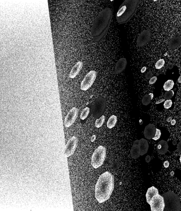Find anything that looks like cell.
Returning <instances> with one entry per match:
<instances>
[{"mask_svg": "<svg viewBox=\"0 0 181 211\" xmlns=\"http://www.w3.org/2000/svg\"><path fill=\"white\" fill-rule=\"evenodd\" d=\"M112 18V11L110 8L103 10L99 14L91 28V34L93 42L99 43L105 38Z\"/></svg>", "mask_w": 181, "mask_h": 211, "instance_id": "obj_1", "label": "cell"}, {"mask_svg": "<svg viewBox=\"0 0 181 211\" xmlns=\"http://www.w3.org/2000/svg\"><path fill=\"white\" fill-rule=\"evenodd\" d=\"M114 187V176L108 171L102 174L99 177L95 186V198L98 202L103 203L109 200Z\"/></svg>", "mask_w": 181, "mask_h": 211, "instance_id": "obj_2", "label": "cell"}, {"mask_svg": "<svg viewBox=\"0 0 181 211\" xmlns=\"http://www.w3.org/2000/svg\"><path fill=\"white\" fill-rule=\"evenodd\" d=\"M139 1L126 0L120 6L116 18L119 24H125L130 20L137 11Z\"/></svg>", "mask_w": 181, "mask_h": 211, "instance_id": "obj_3", "label": "cell"}, {"mask_svg": "<svg viewBox=\"0 0 181 211\" xmlns=\"http://www.w3.org/2000/svg\"><path fill=\"white\" fill-rule=\"evenodd\" d=\"M164 199L165 208L164 211H179L181 209V204L179 198L176 194L172 191L163 194Z\"/></svg>", "mask_w": 181, "mask_h": 211, "instance_id": "obj_4", "label": "cell"}, {"mask_svg": "<svg viewBox=\"0 0 181 211\" xmlns=\"http://www.w3.org/2000/svg\"><path fill=\"white\" fill-rule=\"evenodd\" d=\"M106 156V149L100 146L96 149L91 158V165L95 168H97L103 164Z\"/></svg>", "mask_w": 181, "mask_h": 211, "instance_id": "obj_5", "label": "cell"}, {"mask_svg": "<svg viewBox=\"0 0 181 211\" xmlns=\"http://www.w3.org/2000/svg\"><path fill=\"white\" fill-rule=\"evenodd\" d=\"M106 99L99 98L92 106L91 113L94 118L98 119L102 116L106 110Z\"/></svg>", "mask_w": 181, "mask_h": 211, "instance_id": "obj_6", "label": "cell"}, {"mask_svg": "<svg viewBox=\"0 0 181 211\" xmlns=\"http://www.w3.org/2000/svg\"><path fill=\"white\" fill-rule=\"evenodd\" d=\"M149 204L152 211H163L165 208L164 198L158 194L155 195L150 200Z\"/></svg>", "mask_w": 181, "mask_h": 211, "instance_id": "obj_7", "label": "cell"}, {"mask_svg": "<svg viewBox=\"0 0 181 211\" xmlns=\"http://www.w3.org/2000/svg\"><path fill=\"white\" fill-rule=\"evenodd\" d=\"M97 73L95 71H92L86 74L82 81L80 88L82 90L86 91L92 86L96 78Z\"/></svg>", "mask_w": 181, "mask_h": 211, "instance_id": "obj_8", "label": "cell"}, {"mask_svg": "<svg viewBox=\"0 0 181 211\" xmlns=\"http://www.w3.org/2000/svg\"><path fill=\"white\" fill-rule=\"evenodd\" d=\"M78 109L76 108H73L69 111L64 122V126L66 127H69L75 122L78 116Z\"/></svg>", "mask_w": 181, "mask_h": 211, "instance_id": "obj_9", "label": "cell"}, {"mask_svg": "<svg viewBox=\"0 0 181 211\" xmlns=\"http://www.w3.org/2000/svg\"><path fill=\"white\" fill-rule=\"evenodd\" d=\"M78 143V139L75 136H73L69 140L66 148L65 154L67 157H69L73 154L77 146Z\"/></svg>", "mask_w": 181, "mask_h": 211, "instance_id": "obj_10", "label": "cell"}, {"mask_svg": "<svg viewBox=\"0 0 181 211\" xmlns=\"http://www.w3.org/2000/svg\"><path fill=\"white\" fill-rule=\"evenodd\" d=\"M151 36V33L150 31L145 30L141 33L138 36L137 44L138 46L143 47L145 46L150 41Z\"/></svg>", "mask_w": 181, "mask_h": 211, "instance_id": "obj_11", "label": "cell"}, {"mask_svg": "<svg viewBox=\"0 0 181 211\" xmlns=\"http://www.w3.org/2000/svg\"><path fill=\"white\" fill-rule=\"evenodd\" d=\"M155 126L152 124H149L145 127L144 134L146 138L151 140L154 137L156 132Z\"/></svg>", "mask_w": 181, "mask_h": 211, "instance_id": "obj_12", "label": "cell"}, {"mask_svg": "<svg viewBox=\"0 0 181 211\" xmlns=\"http://www.w3.org/2000/svg\"><path fill=\"white\" fill-rule=\"evenodd\" d=\"M181 44V36L178 33L176 34L170 40L168 44L169 48L172 49L177 48Z\"/></svg>", "mask_w": 181, "mask_h": 211, "instance_id": "obj_13", "label": "cell"}, {"mask_svg": "<svg viewBox=\"0 0 181 211\" xmlns=\"http://www.w3.org/2000/svg\"><path fill=\"white\" fill-rule=\"evenodd\" d=\"M127 63V60L125 58H122L119 59L115 67V73L119 74L122 73L125 69Z\"/></svg>", "mask_w": 181, "mask_h": 211, "instance_id": "obj_14", "label": "cell"}, {"mask_svg": "<svg viewBox=\"0 0 181 211\" xmlns=\"http://www.w3.org/2000/svg\"><path fill=\"white\" fill-rule=\"evenodd\" d=\"M131 157L134 159H136L140 155V148L138 140H136L134 142L133 145L131 150Z\"/></svg>", "mask_w": 181, "mask_h": 211, "instance_id": "obj_15", "label": "cell"}, {"mask_svg": "<svg viewBox=\"0 0 181 211\" xmlns=\"http://www.w3.org/2000/svg\"><path fill=\"white\" fill-rule=\"evenodd\" d=\"M168 144L166 141L162 140L158 142L157 145V149L158 153L161 155H164L168 151Z\"/></svg>", "mask_w": 181, "mask_h": 211, "instance_id": "obj_16", "label": "cell"}, {"mask_svg": "<svg viewBox=\"0 0 181 211\" xmlns=\"http://www.w3.org/2000/svg\"><path fill=\"white\" fill-rule=\"evenodd\" d=\"M83 62L79 61L74 66L69 74V77L74 78L78 75L83 67Z\"/></svg>", "mask_w": 181, "mask_h": 211, "instance_id": "obj_17", "label": "cell"}, {"mask_svg": "<svg viewBox=\"0 0 181 211\" xmlns=\"http://www.w3.org/2000/svg\"><path fill=\"white\" fill-rule=\"evenodd\" d=\"M140 148V155L143 156L147 153L149 148V145L148 141L144 138L138 140Z\"/></svg>", "mask_w": 181, "mask_h": 211, "instance_id": "obj_18", "label": "cell"}, {"mask_svg": "<svg viewBox=\"0 0 181 211\" xmlns=\"http://www.w3.org/2000/svg\"><path fill=\"white\" fill-rule=\"evenodd\" d=\"M158 194H159L158 190L154 186H152L149 188L146 195V200H147V203L149 204L150 200L153 196Z\"/></svg>", "mask_w": 181, "mask_h": 211, "instance_id": "obj_19", "label": "cell"}, {"mask_svg": "<svg viewBox=\"0 0 181 211\" xmlns=\"http://www.w3.org/2000/svg\"><path fill=\"white\" fill-rule=\"evenodd\" d=\"M118 121L117 117L113 115L111 116L108 119L107 123V127L111 129L114 127Z\"/></svg>", "mask_w": 181, "mask_h": 211, "instance_id": "obj_20", "label": "cell"}, {"mask_svg": "<svg viewBox=\"0 0 181 211\" xmlns=\"http://www.w3.org/2000/svg\"><path fill=\"white\" fill-rule=\"evenodd\" d=\"M153 94L150 93L148 94H146L143 96L142 100V103L144 105L147 106L150 103L151 101L153 98Z\"/></svg>", "mask_w": 181, "mask_h": 211, "instance_id": "obj_21", "label": "cell"}, {"mask_svg": "<svg viewBox=\"0 0 181 211\" xmlns=\"http://www.w3.org/2000/svg\"><path fill=\"white\" fill-rule=\"evenodd\" d=\"M175 85L174 81L172 80H168L165 83L163 87L166 91H169L172 90Z\"/></svg>", "mask_w": 181, "mask_h": 211, "instance_id": "obj_22", "label": "cell"}, {"mask_svg": "<svg viewBox=\"0 0 181 211\" xmlns=\"http://www.w3.org/2000/svg\"><path fill=\"white\" fill-rule=\"evenodd\" d=\"M105 116L102 115L100 118L97 119L95 122V126L97 128H100L101 127L105 122Z\"/></svg>", "mask_w": 181, "mask_h": 211, "instance_id": "obj_23", "label": "cell"}, {"mask_svg": "<svg viewBox=\"0 0 181 211\" xmlns=\"http://www.w3.org/2000/svg\"><path fill=\"white\" fill-rule=\"evenodd\" d=\"M90 112V108L86 107L84 108L81 114L80 118L81 120H84L88 117Z\"/></svg>", "mask_w": 181, "mask_h": 211, "instance_id": "obj_24", "label": "cell"}, {"mask_svg": "<svg viewBox=\"0 0 181 211\" xmlns=\"http://www.w3.org/2000/svg\"><path fill=\"white\" fill-rule=\"evenodd\" d=\"M174 91L171 90L169 91H167L165 93L164 95H163V97L164 98L165 100H170L174 96Z\"/></svg>", "mask_w": 181, "mask_h": 211, "instance_id": "obj_25", "label": "cell"}, {"mask_svg": "<svg viewBox=\"0 0 181 211\" xmlns=\"http://www.w3.org/2000/svg\"><path fill=\"white\" fill-rule=\"evenodd\" d=\"M165 64L164 59H160L155 64V68L157 69H160L163 67Z\"/></svg>", "mask_w": 181, "mask_h": 211, "instance_id": "obj_26", "label": "cell"}, {"mask_svg": "<svg viewBox=\"0 0 181 211\" xmlns=\"http://www.w3.org/2000/svg\"><path fill=\"white\" fill-rule=\"evenodd\" d=\"M172 104L173 102L172 100H166L163 106L165 109H168L171 107Z\"/></svg>", "mask_w": 181, "mask_h": 211, "instance_id": "obj_27", "label": "cell"}, {"mask_svg": "<svg viewBox=\"0 0 181 211\" xmlns=\"http://www.w3.org/2000/svg\"><path fill=\"white\" fill-rule=\"evenodd\" d=\"M162 135V132L160 130L157 128H156V132L154 137L153 138V140H157L159 139Z\"/></svg>", "mask_w": 181, "mask_h": 211, "instance_id": "obj_28", "label": "cell"}, {"mask_svg": "<svg viewBox=\"0 0 181 211\" xmlns=\"http://www.w3.org/2000/svg\"><path fill=\"white\" fill-rule=\"evenodd\" d=\"M157 76H153L150 79L149 81V83L150 84H153L155 83L156 82L157 80Z\"/></svg>", "mask_w": 181, "mask_h": 211, "instance_id": "obj_29", "label": "cell"}, {"mask_svg": "<svg viewBox=\"0 0 181 211\" xmlns=\"http://www.w3.org/2000/svg\"><path fill=\"white\" fill-rule=\"evenodd\" d=\"M153 74L152 71H149L146 74L145 78L146 79L149 80L152 77Z\"/></svg>", "mask_w": 181, "mask_h": 211, "instance_id": "obj_30", "label": "cell"}, {"mask_svg": "<svg viewBox=\"0 0 181 211\" xmlns=\"http://www.w3.org/2000/svg\"><path fill=\"white\" fill-rule=\"evenodd\" d=\"M177 148L178 151L181 153V141L178 143L177 146Z\"/></svg>", "mask_w": 181, "mask_h": 211, "instance_id": "obj_31", "label": "cell"}, {"mask_svg": "<svg viewBox=\"0 0 181 211\" xmlns=\"http://www.w3.org/2000/svg\"><path fill=\"white\" fill-rule=\"evenodd\" d=\"M169 162L167 161H165L164 163H163V166H164V167L166 168H167L169 167Z\"/></svg>", "mask_w": 181, "mask_h": 211, "instance_id": "obj_32", "label": "cell"}, {"mask_svg": "<svg viewBox=\"0 0 181 211\" xmlns=\"http://www.w3.org/2000/svg\"><path fill=\"white\" fill-rule=\"evenodd\" d=\"M151 160V158L149 155H147V156H146V157L145 158V161L147 163H150Z\"/></svg>", "mask_w": 181, "mask_h": 211, "instance_id": "obj_33", "label": "cell"}, {"mask_svg": "<svg viewBox=\"0 0 181 211\" xmlns=\"http://www.w3.org/2000/svg\"><path fill=\"white\" fill-rule=\"evenodd\" d=\"M165 99H161V100H160L158 101H157V102H156L155 103V104H160L161 103H162L163 102H164L165 101Z\"/></svg>", "mask_w": 181, "mask_h": 211, "instance_id": "obj_34", "label": "cell"}, {"mask_svg": "<svg viewBox=\"0 0 181 211\" xmlns=\"http://www.w3.org/2000/svg\"><path fill=\"white\" fill-rule=\"evenodd\" d=\"M146 70H147V67H143L142 69H141V73H144L146 71Z\"/></svg>", "mask_w": 181, "mask_h": 211, "instance_id": "obj_35", "label": "cell"}, {"mask_svg": "<svg viewBox=\"0 0 181 211\" xmlns=\"http://www.w3.org/2000/svg\"><path fill=\"white\" fill-rule=\"evenodd\" d=\"M176 123V121L175 120H173L171 122V125L172 126H174L175 125Z\"/></svg>", "mask_w": 181, "mask_h": 211, "instance_id": "obj_36", "label": "cell"}, {"mask_svg": "<svg viewBox=\"0 0 181 211\" xmlns=\"http://www.w3.org/2000/svg\"><path fill=\"white\" fill-rule=\"evenodd\" d=\"M174 67V65L172 63L170 64L169 66H168V68L170 69H172Z\"/></svg>", "mask_w": 181, "mask_h": 211, "instance_id": "obj_37", "label": "cell"}, {"mask_svg": "<svg viewBox=\"0 0 181 211\" xmlns=\"http://www.w3.org/2000/svg\"><path fill=\"white\" fill-rule=\"evenodd\" d=\"M172 120V117H168L167 119V122H168V123H170V122H171Z\"/></svg>", "mask_w": 181, "mask_h": 211, "instance_id": "obj_38", "label": "cell"}, {"mask_svg": "<svg viewBox=\"0 0 181 211\" xmlns=\"http://www.w3.org/2000/svg\"><path fill=\"white\" fill-rule=\"evenodd\" d=\"M173 145H175L177 144V141L176 140H174L172 142Z\"/></svg>", "mask_w": 181, "mask_h": 211, "instance_id": "obj_39", "label": "cell"}, {"mask_svg": "<svg viewBox=\"0 0 181 211\" xmlns=\"http://www.w3.org/2000/svg\"><path fill=\"white\" fill-rule=\"evenodd\" d=\"M178 82L181 84V75L179 77V78H178Z\"/></svg>", "mask_w": 181, "mask_h": 211, "instance_id": "obj_40", "label": "cell"}, {"mask_svg": "<svg viewBox=\"0 0 181 211\" xmlns=\"http://www.w3.org/2000/svg\"><path fill=\"white\" fill-rule=\"evenodd\" d=\"M140 125H142L143 123V122L142 120H140Z\"/></svg>", "mask_w": 181, "mask_h": 211, "instance_id": "obj_41", "label": "cell"}, {"mask_svg": "<svg viewBox=\"0 0 181 211\" xmlns=\"http://www.w3.org/2000/svg\"><path fill=\"white\" fill-rule=\"evenodd\" d=\"M171 175L172 176L173 175H174V172H173V171H172L170 173Z\"/></svg>", "mask_w": 181, "mask_h": 211, "instance_id": "obj_42", "label": "cell"}, {"mask_svg": "<svg viewBox=\"0 0 181 211\" xmlns=\"http://www.w3.org/2000/svg\"><path fill=\"white\" fill-rule=\"evenodd\" d=\"M180 163L181 164V155L180 156Z\"/></svg>", "mask_w": 181, "mask_h": 211, "instance_id": "obj_43", "label": "cell"}]
</instances>
